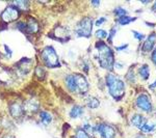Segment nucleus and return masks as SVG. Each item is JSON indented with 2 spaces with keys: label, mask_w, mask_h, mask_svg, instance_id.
<instances>
[{
  "label": "nucleus",
  "mask_w": 156,
  "mask_h": 138,
  "mask_svg": "<svg viewBox=\"0 0 156 138\" xmlns=\"http://www.w3.org/2000/svg\"><path fill=\"white\" fill-rule=\"evenodd\" d=\"M96 49L98 51V59H99L100 67L108 71H112L115 64V57L114 52L110 49V47H108V45L102 41H99L96 44Z\"/></svg>",
  "instance_id": "nucleus-1"
},
{
  "label": "nucleus",
  "mask_w": 156,
  "mask_h": 138,
  "mask_svg": "<svg viewBox=\"0 0 156 138\" xmlns=\"http://www.w3.org/2000/svg\"><path fill=\"white\" fill-rule=\"evenodd\" d=\"M105 80H106V86L109 95L115 101H120L125 95V83L123 82V80L112 73L106 75Z\"/></svg>",
  "instance_id": "nucleus-2"
},
{
  "label": "nucleus",
  "mask_w": 156,
  "mask_h": 138,
  "mask_svg": "<svg viewBox=\"0 0 156 138\" xmlns=\"http://www.w3.org/2000/svg\"><path fill=\"white\" fill-rule=\"evenodd\" d=\"M41 59L47 67L55 69L60 67L59 57L52 46H46L41 51Z\"/></svg>",
  "instance_id": "nucleus-3"
},
{
  "label": "nucleus",
  "mask_w": 156,
  "mask_h": 138,
  "mask_svg": "<svg viewBox=\"0 0 156 138\" xmlns=\"http://www.w3.org/2000/svg\"><path fill=\"white\" fill-rule=\"evenodd\" d=\"M93 31V19L90 17H84L80 20V22L76 25L75 33L77 36L90 37Z\"/></svg>",
  "instance_id": "nucleus-4"
},
{
  "label": "nucleus",
  "mask_w": 156,
  "mask_h": 138,
  "mask_svg": "<svg viewBox=\"0 0 156 138\" xmlns=\"http://www.w3.org/2000/svg\"><path fill=\"white\" fill-rule=\"evenodd\" d=\"M1 20L5 23H11L15 22L19 19L20 17V11L14 5H9L3 9L1 12Z\"/></svg>",
  "instance_id": "nucleus-5"
},
{
  "label": "nucleus",
  "mask_w": 156,
  "mask_h": 138,
  "mask_svg": "<svg viewBox=\"0 0 156 138\" xmlns=\"http://www.w3.org/2000/svg\"><path fill=\"white\" fill-rule=\"evenodd\" d=\"M75 83H76L77 95H85L89 91V83L87 78L82 74H73Z\"/></svg>",
  "instance_id": "nucleus-6"
},
{
  "label": "nucleus",
  "mask_w": 156,
  "mask_h": 138,
  "mask_svg": "<svg viewBox=\"0 0 156 138\" xmlns=\"http://www.w3.org/2000/svg\"><path fill=\"white\" fill-rule=\"evenodd\" d=\"M95 132H97L101 138H115V131L110 125L99 124L95 127Z\"/></svg>",
  "instance_id": "nucleus-7"
},
{
  "label": "nucleus",
  "mask_w": 156,
  "mask_h": 138,
  "mask_svg": "<svg viewBox=\"0 0 156 138\" xmlns=\"http://www.w3.org/2000/svg\"><path fill=\"white\" fill-rule=\"evenodd\" d=\"M136 105H137L138 108L142 110V111H144V112L149 113V112L152 111V103H151L149 97H148L147 95H145V94H142V95H140V96L137 97Z\"/></svg>",
  "instance_id": "nucleus-8"
},
{
  "label": "nucleus",
  "mask_w": 156,
  "mask_h": 138,
  "mask_svg": "<svg viewBox=\"0 0 156 138\" xmlns=\"http://www.w3.org/2000/svg\"><path fill=\"white\" fill-rule=\"evenodd\" d=\"M9 113L14 119H21L25 115V112H24V109H23V105L20 104L18 102H15V103H12L9 105Z\"/></svg>",
  "instance_id": "nucleus-9"
},
{
  "label": "nucleus",
  "mask_w": 156,
  "mask_h": 138,
  "mask_svg": "<svg viewBox=\"0 0 156 138\" xmlns=\"http://www.w3.org/2000/svg\"><path fill=\"white\" fill-rule=\"evenodd\" d=\"M25 24H26V31H25V33L34 34L39 31L40 25L37 22V20L34 19L32 17H29V18L27 19V21H25Z\"/></svg>",
  "instance_id": "nucleus-10"
},
{
  "label": "nucleus",
  "mask_w": 156,
  "mask_h": 138,
  "mask_svg": "<svg viewBox=\"0 0 156 138\" xmlns=\"http://www.w3.org/2000/svg\"><path fill=\"white\" fill-rule=\"evenodd\" d=\"M23 109L25 113H34L39 110V102L34 99L27 100L23 104Z\"/></svg>",
  "instance_id": "nucleus-11"
},
{
  "label": "nucleus",
  "mask_w": 156,
  "mask_h": 138,
  "mask_svg": "<svg viewBox=\"0 0 156 138\" xmlns=\"http://www.w3.org/2000/svg\"><path fill=\"white\" fill-rule=\"evenodd\" d=\"M155 43H156V33H155V32H152V33H151L150 36L147 37L146 42L144 43V45H143L142 51L150 52L151 50L153 49V47H154Z\"/></svg>",
  "instance_id": "nucleus-12"
},
{
  "label": "nucleus",
  "mask_w": 156,
  "mask_h": 138,
  "mask_svg": "<svg viewBox=\"0 0 156 138\" xmlns=\"http://www.w3.org/2000/svg\"><path fill=\"white\" fill-rule=\"evenodd\" d=\"M131 124H132V126H134L135 128L142 129V128L147 124V119H146L143 115L135 114L131 117Z\"/></svg>",
  "instance_id": "nucleus-13"
},
{
  "label": "nucleus",
  "mask_w": 156,
  "mask_h": 138,
  "mask_svg": "<svg viewBox=\"0 0 156 138\" xmlns=\"http://www.w3.org/2000/svg\"><path fill=\"white\" fill-rule=\"evenodd\" d=\"M65 83H66V86L68 90L72 94H77V88H76V83H75V80H74V76L73 74L68 75L65 79Z\"/></svg>",
  "instance_id": "nucleus-14"
},
{
  "label": "nucleus",
  "mask_w": 156,
  "mask_h": 138,
  "mask_svg": "<svg viewBox=\"0 0 156 138\" xmlns=\"http://www.w3.org/2000/svg\"><path fill=\"white\" fill-rule=\"evenodd\" d=\"M84 113V109L82 106H80V105H75V106H73L71 110H70L69 112V115L70 117L73 119H79V117H81L82 115Z\"/></svg>",
  "instance_id": "nucleus-15"
},
{
  "label": "nucleus",
  "mask_w": 156,
  "mask_h": 138,
  "mask_svg": "<svg viewBox=\"0 0 156 138\" xmlns=\"http://www.w3.org/2000/svg\"><path fill=\"white\" fill-rule=\"evenodd\" d=\"M39 119L41 120L42 124L44 125H49L52 122V115L47 111H41L39 113Z\"/></svg>",
  "instance_id": "nucleus-16"
},
{
  "label": "nucleus",
  "mask_w": 156,
  "mask_h": 138,
  "mask_svg": "<svg viewBox=\"0 0 156 138\" xmlns=\"http://www.w3.org/2000/svg\"><path fill=\"white\" fill-rule=\"evenodd\" d=\"M85 104L90 109H97L100 106V101L95 97H89L85 101Z\"/></svg>",
  "instance_id": "nucleus-17"
},
{
  "label": "nucleus",
  "mask_w": 156,
  "mask_h": 138,
  "mask_svg": "<svg viewBox=\"0 0 156 138\" xmlns=\"http://www.w3.org/2000/svg\"><path fill=\"white\" fill-rule=\"evenodd\" d=\"M12 5L17 7L18 9H22V11H26L29 7V2L26 0H19V1H12Z\"/></svg>",
  "instance_id": "nucleus-18"
},
{
  "label": "nucleus",
  "mask_w": 156,
  "mask_h": 138,
  "mask_svg": "<svg viewBox=\"0 0 156 138\" xmlns=\"http://www.w3.org/2000/svg\"><path fill=\"white\" fill-rule=\"evenodd\" d=\"M140 76L144 80H147L150 77L149 67H148L147 64H144V66H142L140 67Z\"/></svg>",
  "instance_id": "nucleus-19"
},
{
  "label": "nucleus",
  "mask_w": 156,
  "mask_h": 138,
  "mask_svg": "<svg viewBox=\"0 0 156 138\" xmlns=\"http://www.w3.org/2000/svg\"><path fill=\"white\" fill-rule=\"evenodd\" d=\"M74 138H92L90 136V134L87 131H84L82 128H79V129L76 130L74 135Z\"/></svg>",
  "instance_id": "nucleus-20"
},
{
  "label": "nucleus",
  "mask_w": 156,
  "mask_h": 138,
  "mask_svg": "<svg viewBox=\"0 0 156 138\" xmlns=\"http://www.w3.org/2000/svg\"><path fill=\"white\" fill-rule=\"evenodd\" d=\"M136 18H131V17L129 16H125V17H122V18H119L118 19V23L120 25H128L129 23H131V22L135 21Z\"/></svg>",
  "instance_id": "nucleus-21"
},
{
  "label": "nucleus",
  "mask_w": 156,
  "mask_h": 138,
  "mask_svg": "<svg viewBox=\"0 0 156 138\" xmlns=\"http://www.w3.org/2000/svg\"><path fill=\"white\" fill-rule=\"evenodd\" d=\"M114 14L118 18H122V17H125L127 15V11L125 9H122V7H117V9H115Z\"/></svg>",
  "instance_id": "nucleus-22"
},
{
  "label": "nucleus",
  "mask_w": 156,
  "mask_h": 138,
  "mask_svg": "<svg viewBox=\"0 0 156 138\" xmlns=\"http://www.w3.org/2000/svg\"><path fill=\"white\" fill-rule=\"evenodd\" d=\"M36 75L39 77L40 79H44L45 78V75H46V72H45L44 67L41 66H37L36 67Z\"/></svg>",
  "instance_id": "nucleus-23"
},
{
  "label": "nucleus",
  "mask_w": 156,
  "mask_h": 138,
  "mask_svg": "<svg viewBox=\"0 0 156 138\" xmlns=\"http://www.w3.org/2000/svg\"><path fill=\"white\" fill-rule=\"evenodd\" d=\"M140 130H142L144 133H151L155 130V126L153 124H146Z\"/></svg>",
  "instance_id": "nucleus-24"
},
{
  "label": "nucleus",
  "mask_w": 156,
  "mask_h": 138,
  "mask_svg": "<svg viewBox=\"0 0 156 138\" xmlns=\"http://www.w3.org/2000/svg\"><path fill=\"white\" fill-rule=\"evenodd\" d=\"M96 36L98 37V39H100V41L103 39H105V37H107V32L105 31V30L103 29H99L96 31Z\"/></svg>",
  "instance_id": "nucleus-25"
},
{
  "label": "nucleus",
  "mask_w": 156,
  "mask_h": 138,
  "mask_svg": "<svg viewBox=\"0 0 156 138\" xmlns=\"http://www.w3.org/2000/svg\"><path fill=\"white\" fill-rule=\"evenodd\" d=\"M115 33H117V28H115V27H112V28L110 29L109 33H108V42L112 43V40H114V36H115Z\"/></svg>",
  "instance_id": "nucleus-26"
},
{
  "label": "nucleus",
  "mask_w": 156,
  "mask_h": 138,
  "mask_svg": "<svg viewBox=\"0 0 156 138\" xmlns=\"http://www.w3.org/2000/svg\"><path fill=\"white\" fill-rule=\"evenodd\" d=\"M133 32V36H134V37L136 40H138V41H143V40L145 39V36L143 33H140V32L137 31H132Z\"/></svg>",
  "instance_id": "nucleus-27"
},
{
  "label": "nucleus",
  "mask_w": 156,
  "mask_h": 138,
  "mask_svg": "<svg viewBox=\"0 0 156 138\" xmlns=\"http://www.w3.org/2000/svg\"><path fill=\"white\" fill-rule=\"evenodd\" d=\"M104 22H106V19L104 18V17H100V19H98L97 21H96V23H95V25H96V26H101V25L104 23Z\"/></svg>",
  "instance_id": "nucleus-28"
},
{
  "label": "nucleus",
  "mask_w": 156,
  "mask_h": 138,
  "mask_svg": "<svg viewBox=\"0 0 156 138\" xmlns=\"http://www.w3.org/2000/svg\"><path fill=\"white\" fill-rule=\"evenodd\" d=\"M4 48H5V54H6V56L11 58L12 55V52L11 48H9V47L7 46V45H4Z\"/></svg>",
  "instance_id": "nucleus-29"
},
{
  "label": "nucleus",
  "mask_w": 156,
  "mask_h": 138,
  "mask_svg": "<svg viewBox=\"0 0 156 138\" xmlns=\"http://www.w3.org/2000/svg\"><path fill=\"white\" fill-rule=\"evenodd\" d=\"M127 47H128V45H123V46H121V47H115V50H117V51H122V50L126 49Z\"/></svg>",
  "instance_id": "nucleus-30"
},
{
  "label": "nucleus",
  "mask_w": 156,
  "mask_h": 138,
  "mask_svg": "<svg viewBox=\"0 0 156 138\" xmlns=\"http://www.w3.org/2000/svg\"><path fill=\"white\" fill-rule=\"evenodd\" d=\"M152 61L156 64V47H155L154 51H153V53H152Z\"/></svg>",
  "instance_id": "nucleus-31"
},
{
  "label": "nucleus",
  "mask_w": 156,
  "mask_h": 138,
  "mask_svg": "<svg viewBox=\"0 0 156 138\" xmlns=\"http://www.w3.org/2000/svg\"><path fill=\"white\" fill-rule=\"evenodd\" d=\"M92 4H93V5H95V6L100 5V1H92Z\"/></svg>",
  "instance_id": "nucleus-32"
},
{
  "label": "nucleus",
  "mask_w": 156,
  "mask_h": 138,
  "mask_svg": "<svg viewBox=\"0 0 156 138\" xmlns=\"http://www.w3.org/2000/svg\"><path fill=\"white\" fill-rule=\"evenodd\" d=\"M2 138H15L14 136H12V135H9V134H7V135H4L3 137Z\"/></svg>",
  "instance_id": "nucleus-33"
},
{
  "label": "nucleus",
  "mask_w": 156,
  "mask_h": 138,
  "mask_svg": "<svg viewBox=\"0 0 156 138\" xmlns=\"http://www.w3.org/2000/svg\"><path fill=\"white\" fill-rule=\"evenodd\" d=\"M153 11H156V2L154 3V5H153Z\"/></svg>",
  "instance_id": "nucleus-34"
},
{
  "label": "nucleus",
  "mask_w": 156,
  "mask_h": 138,
  "mask_svg": "<svg viewBox=\"0 0 156 138\" xmlns=\"http://www.w3.org/2000/svg\"><path fill=\"white\" fill-rule=\"evenodd\" d=\"M154 86H156V81L154 82V84H153V85H151L150 87H151V88H153V87H154Z\"/></svg>",
  "instance_id": "nucleus-35"
}]
</instances>
